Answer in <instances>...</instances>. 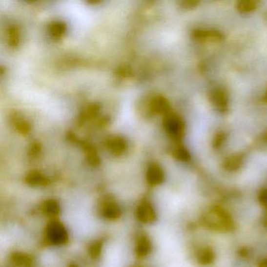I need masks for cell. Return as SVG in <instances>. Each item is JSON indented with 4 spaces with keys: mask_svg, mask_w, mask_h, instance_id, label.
I'll return each mask as SVG.
<instances>
[{
    "mask_svg": "<svg viewBox=\"0 0 267 267\" xmlns=\"http://www.w3.org/2000/svg\"><path fill=\"white\" fill-rule=\"evenodd\" d=\"M164 128L168 136L176 142L182 141L185 133V124L182 119L174 114H168L164 118Z\"/></svg>",
    "mask_w": 267,
    "mask_h": 267,
    "instance_id": "cell-1",
    "label": "cell"
},
{
    "mask_svg": "<svg viewBox=\"0 0 267 267\" xmlns=\"http://www.w3.org/2000/svg\"><path fill=\"white\" fill-rule=\"evenodd\" d=\"M48 237L51 240V242L57 244H63L67 242V234L62 224L55 222L48 228Z\"/></svg>",
    "mask_w": 267,
    "mask_h": 267,
    "instance_id": "cell-2",
    "label": "cell"
},
{
    "mask_svg": "<svg viewBox=\"0 0 267 267\" xmlns=\"http://www.w3.org/2000/svg\"><path fill=\"white\" fill-rule=\"evenodd\" d=\"M210 101L214 105V107H216L219 111L224 112L227 110L229 100L227 93L224 89H214L210 94Z\"/></svg>",
    "mask_w": 267,
    "mask_h": 267,
    "instance_id": "cell-3",
    "label": "cell"
},
{
    "mask_svg": "<svg viewBox=\"0 0 267 267\" xmlns=\"http://www.w3.org/2000/svg\"><path fill=\"white\" fill-rule=\"evenodd\" d=\"M137 218L140 221L144 224H148L154 221L155 219V211L148 202H143L140 205L137 212Z\"/></svg>",
    "mask_w": 267,
    "mask_h": 267,
    "instance_id": "cell-4",
    "label": "cell"
},
{
    "mask_svg": "<svg viewBox=\"0 0 267 267\" xmlns=\"http://www.w3.org/2000/svg\"><path fill=\"white\" fill-rule=\"evenodd\" d=\"M151 107L153 111L158 114H169L170 111V105L168 103L167 100L163 97H157L155 100H153L151 103Z\"/></svg>",
    "mask_w": 267,
    "mask_h": 267,
    "instance_id": "cell-5",
    "label": "cell"
},
{
    "mask_svg": "<svg viewBox=\"0 0 267 267\" xmlns=\"http://www.w3.org/2000/svg\"><path fill=\"white\" fill-rule=\"evenodd\" d=\"M194 36L202 40H212L218 41L222 39V35L217 31H209V30H195Z\"/></svg>",
    "mask_w": 267,
    "mask_h": 267,
    "instance_id": "cell-6",
    "label": "cell"
},
{
    "mask_svg": "<svg viewBox=\"0 0 267 267\" xmlns=\"http://www.w3.org/2000/svg\"><path fill=\"white\" fill-rule=\"evenodd\" d=\"M146 178L150 184H154V185L162 182L163 179V172L162 168L157 164H152L149 168Z\"/></svg>",
    "mask_w": 267,
    "mask_h": 267,
    "instance_id": "cell-7",
    "label": "cell"
},
{
    "mask_svg": "<svg viewBox=\"0 0 267 267\" xmlns=\"http://www.w3.org/2000/svg\"><path fill=\"white\" fill-rule=\"evenodd\" d=\"M120 214H121L120 208L115 203L111 202L105 203L103 208V215L104 217L114 220V219L119 217Z\"/></svg>",
    "mask_w": 267,
    "mask_h": 267,
    "instance_id": "cell-8",
    "label": "cell"
},
{
    "mask_svg": "<svg viewBox=\"0 0 267 267\" xmlns=\"http://www.w3.org/2000/svg\"><path fill=\"white\" fill-rule=\"evenodd\" d=\"M151 246L148 238L146 236H143L141 238H139L138 242L137 244V247H136V251H137V255L143 257L150 252Z\"/></svg>",
    "mask_w": 267,
    "mask_h": 267,
    "instance_id": "cell-9",
    "label": "cell"
},
{
    "mask_svg": "<svg viewBox=\"0 0 267 267\" xmlns=\"http://www.w3.org/2000/svg\"><path fill=\"white\" fill-rule=\"evenodd\" d=\"M107 146L115 154H120L125 149V142L122 138L114 137L109 140Z\"/></svg>",
    "mask_w": 267,
    "mask_h": 267,
    "instance_id": "cell-10",
    "label": "cell"
},
{
    "mask_svg": "<svg viewBox=\"0 0 267 267\" xmlns=\"http://www.w3.org/2000/svg\"><path fill=\"white\" fill-rule=\"evenodd\" d=\"M11 261L18 267H29L32 264V259L23 253H14L12 255Z\"/></svg>",
    "mask_w": 267,
    "mask_h": 267,
    "instance_id": "cell-11",
    "label": "cell"
},
{
    "mask_svg": "<svg viewBox=\"0 0 267 267\" xmlns=\"http://www.w3.org/2000/svg\"><path fill=\"white\" fill-rule=\"evenodd\" d=\"M257 6V2L253 0H243L238 2L237 7L240 12L248 13L255 10Z\"/></svg>",
    "mask_w": 267,
    "mask_h": 267,
    "instance_id": "cell-12",
    "label": "cell"
},
{
    "mask_svg": "<svg viewBox=\"0 0 267 267\" xmlns=\"http://www.w3.org/2000/svg\"><path fill=\"white\" fill-rule=\"evenodd\" d=\"M59 211V205H58V202H56L55 201H47L44 203L43 212L48 216H56V215H58Z\"/></svg>",
    "mask_w": 267,
    "mask_h": 267,
    "instance_id": "cell-13",
    "label": "cell"
},
{
    "mask_svg": "<svg viewBox=\"0 0 267 267\" xmlns=\"http://www.w3.org/2000/svg\"><path fill=\"white\" fill-rule=\"evenodd\" d=\"M27 181L28 184L32 185H42L46 184V179L38 172L30 174L27 178Z\"/></svg>",
    "mask_w": 267,
    "mask_h": 267,
    "instance_id": "cell-14",
    "label": "cell"
},
{
    "mask_svg": "<svg viewBox=\"0 0 267 267\" xmlns=\"http://www.w3.org/2000/svg\"><path fill=\"white\" fill-rule=\"evenodd\" d=\"M173 155L176 157V159H180V160L186 161L190 159V154L188 152V150L181 145L176 146L174 149Z\"/></svg>",
    "mask_w": 267,
    "mask_h": 267,
    "instance_id": "cell-15",
    "label": "cell"
},
{
    "mask_svg": "<svg viewBox=\"0 0 267 267\" xmlns=\"http://www.w3.org/2000/svg\"><path fill=\"white\" fill-rule=\"evenodd\" d=\"M65 32V26L61 23H54L50 27V32L52 36L59 38L63 36Z\"/></svg>",
    "mask_w": 267,
    "mask_h": 267,
    "instance_id": "cell-16",
    "label": "cell"
},
{
    "mask_svg": "<svg viewBox=\"0 0 267 267\" xmlns=\"http://www.w3.org/2000/svg\"><path fill=\"white\" fill-rule=\"evenodd\" d=\"M101 248H102V245L100 242H96L93 244V246L90 247L89 249V253L93 258H97L99 256L101 252Z\"/></svg>",
    "mask_w": 267,
    "mask_h": 267,
    "instance_id": "cell-17",
    "label": "cell"
},
{
    "mask_svg": "<svg viewBox=\"0 0 267 267\" xmlns=\"http://www.w3.org/2000/svg\"><path fill=\"white\" fill-rule=\"evenodd\" d=\"M226 135L224 133H219L216 135V137L213 140V146L218 148L220 147L223 144H224V141H225Z\"/></svg>",
    "mask_w": 267,
    "mask_h": 267,
    "instance_id": "cell-18",
    "label": "cell"
},
{
    "mask_svg": "<svg viewBox=\"0 0 267 267\" xmlns=\"http://www.w3.org/2000/svg\"><path fill=\"white\" fill-rule=\"evenodd\" d=\"M241 161H242V158L240 155H234V156L230 157V159H228L226 164L229 167L238 166V164L241 163Z\"/></svg>",
    "mask_w": 267,
    "mask_h": 267,
    "instance_id": "cell-19",
    "label": "cell"
},
{
    "mask_svg": "<svg viewBox=\"0 0 267 267\" xmlns=\"http://www.w3.org/2000/svg\"><path fill=\"white\" fill-rule=\"evenodd\" d=\"M198 4V2L197 1H186L184 2V6L186 8H192L195 7Z\"/></svg>",
    "mask_w": 267,
    "mask_h": 267,
    "instance_id": "cell-20",
    "label": "cell"
},
{
    "mask_svg": "<svg viewBox=\"0 0 267 267\" xmlns=\"http://www.w3.org/2000/svg\"><path fill=\"white\" fill-rule=\"evenodd\" d=\"M70 267H78L77 266H71Z\"/></svg>",
    "mask_w": 267,
    "mask_h": 267,
    "instance_id": "cell-21",
    "label": "cell"
}]
</instances>
